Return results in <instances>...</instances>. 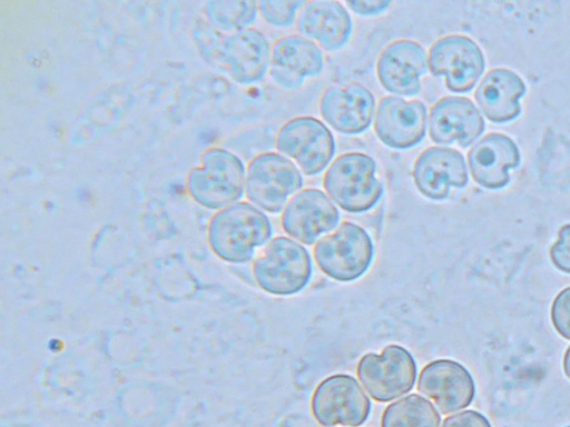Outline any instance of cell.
Wrapping results in <instances>:
<instances>
[{
	"label": "cell",
	"instance_id": "obj_27",
	"mask_svg": "<svg viewBox=\"0 0 570 427\" xmlns=\"http://www.w3.org/2000/svg\"><path fill=\"white\" fill-rule=\"evenodd\" d=\"M390 0H347L345 4L355 13L364 17L380 14L391 6Z\"/></svg>",
	"mask_w": 570,
	"mask_h": 427
},
{
	"label": "cell",
	"instance_id": "obj_22",
	"mask_svg": "<svg viewBox=\"0 0 570 427\" xmlns=\"http://www.w3.org/2000/svg\"><path fill=\"white\" fill-rule=\"evenodd\" d=\"M435 407L417 394H411L389 405L382 414L381 427H439Z\"/></svg>",
	"mask_w": 570,
	"mask_h": 427
},
{
	"label": "cell",
	"instance_id": "obj_20",
	"mask_svg": "<svg viewBox=\"0 0 570 427\" xmlns=\"http://www.w3.org/2000/svg\"><path fill=\"white\" fill-rule=\"evenodd\" d=\"M524 93L525 85L520 76L507 68H495L483 77L474 98L490 121L505 123L520 115L519 100Z\"/></svg>",
	"mask_w": 570,
	"mask_h": 427
},
{
	"label": "cell",
	"instance_id": "obj_23",
	"mask_svg": "<svg viewBox=\"0 0 570 427\" xmlns=\"http://www.w3.org/2000/svg\"><path fill=\"white\" fill-rule=\"evenodd\" d=\"M306 3L302 0H265L258 3L264 19L276 27L292 26L298 10Z\"/></svg>",
	"mask_w": 570,
	"mask_h": 427
},
{
	"label": "cell",
	"instance_id": "obj_8",
	"mask_svg": "<svg viewBox=\"0 0 570 427\" xmlns=\"http://www.w3.org/2000/svg\"><path fill=\"white\" fill-rule=\"evenodd\" d=\"M276 148L294 159L305 175L314 176L331 162L335 140L327 127L316 118L296 117L279 129Z\"/></svg>",
	"mask_w": 570,
	"mask_h": 427
},
{
	"label": "cell",
	"instance_id": "obj_12",
	"mask_svg": "<svg viewBox=\"0 0 570 427\" xmlns=\"http://www.w3.org/2000/svg\"><path fill=\"white\" fill-rule=\"evenodd\" d=\"M417 389L444 415L468 407L475 394L471 374L450 359L429 363L419 376Z\"/></svg>",
	"mask_w": 570,
	"mask_h": 427
},
{
	"label": "cell",
	"instance_id": "obj_6",
	"mask_svg": "<svg viewBox=\"0 0 570 427\" xmlns=\"http://www.w3.org/2000/svg\"><path fill=\"white\" fill-rule=\"evenodd\" d=\"M312 413L322 426H360L371 413V401L350 375L336 374L322 380L311 401Z\"/></svg>",
	"mask_w": 570,
	"mask_h": 427
},
{
	"label": "cell",
	"instance_id": "obj_2",
	"mask_svg": "<svg viewBox=\"0 0 570 427\" xmlns=\"http://www.w3.org/2000/svg\"><path fill=\"white\" fill-rule=\"evenodd\" d=\"M257 285L266 292L288 296L301 291L312 276L307 250L287 237H276L253 264Z\"/></svg>",
	"mask_w": 570,
	"mask_h": 427
},
{
	"label": "cell",
	"instance_id": "obj_17",
	"mask_svg": "<svg viewBox=\"0 0 570 427\" xmlns=\"http://www.w3.org/2000/svg\"><path fill=\"white\" fill-rule=\"evenodd\" d=\"M519 148L508 136L491 132L481 138L468 153L474 181L487 189H501L510 181L509 169L519 166Z\"/></svg>",
	"mask_w": 570,
	"mask_h": 427
},
{
	"label": "cell",
	"instance_id": "obj_5",
	"mask_svg": "<svg viewBox=\"0 0 570 427\" xmlns=\"http://www.w3.org/2000/svg\"><path fill=\"white\" fill-rule=\"evenodd\" d=\"M356 373L368 395L376 401L386 403L413 388L416 363L404 347L389 345L381 354H365Z\"/></svg>",
	"mask_w": 570,
	"mask_h": 427
},
{
	"label": "cell",
	"instance_id": "obj_14",
	"mask_svg": "<svg viewBox=\"0 0 570 427\" xmlns=\"http://www.w3.org/2000/svg\"><path fill=\"white\" fill-rule=\"evenodd\" d=\"M413 180L424 197L446 199L451 187L463 188L469 181L465 160L453 148L430 147L416 158Z\"/></svg>",
	"mask_w": 570,
	"mask_h": 427
},
{
	"label": "cell",
	"instance_id": "obj_3",
	"mask_svg": "<svg viewBox=\"0 0 570 427\" xmlns=\"http://www.w3.org/2000/svg\"><path fill=\"white\" fill-rule=\"evenodd\" d=\"M374 247L370 235L358 225L343 221L334 232L314 247L318 268L337 281L360 278L371 266Z\"/></svg>",
	"mask_w": 570,
	"mask_h": 427
},
{
	"label": "cell",
	"instance_id": "obj_16",
	"mask_svg": "<svg viewBox=\"0 0 570 427\" xmlns=\"http://www.w3.org/2000/svg\"><path fill=\"white\" fill-rule=\"evenodd\" d=\"M484 131V120L475 105L465 97L440 99L431 109L429 133L440 145L456 142L466 148Z\"/></svg>",
	"mask_w": 570,
	"mask_h": 427
},
{
	"label": "cell",
	"instance_id": "obj_4",
	"mask_svg": "<svg viewBox=\"0 0 570 427\" xmlns=\"http://www.w3.org/2000/svg\"><path fill=\"white\" fill-rule=\"evenodd\" d=\"M272 231L269 219L261 210L246 202L236 203L213 221V247L222 258L244 262L271 237Z\"/></svg>",
	"mask_w": 570,
	"mask_h": 427
},
{
	"label": "cell",
	"instance_id": "obj_9",
	"mask_svg": "<svg viewBox=\"0 0 570 427\" xmlns=\"http://www.w3.org/2000/svg\"><path fill=\"white\" fill-rule=\"evenodd\" d=\"M303 186L297 167L279 153L257 156L248 167L247 197L268 212H278Z\"/></svg>",
	"mask_w": 570,
	"mask_h": 427
},
{
	"label": "cell",
	"instance_id": "obj_21",
	"mask_svg": "<svg viewBox=\"0 0 570 427\" xmlns=\"http://www.w3.org/2000/svg\"><path fill=\"white\" fill-rule=\"evenodd\" d=\"M227 59L238 81H258L264 77L271 61L269 43L259 31L244 30L229 38Z\"/></svg>",
	"mask_w": 570,
	"mask_h": 427
},
{
	"label": "cell",
	"instance_id": "obj_13",
	"mask_svg": "<svg viewBox=\"0 0 570 427\" xmlns=\"http://www.w3.org/2000/svg\"><path fill=\"white\" fill-rule=\"evenodd\" d=\"M374 109V96L360 83L330 87L320 100V112L324 120L344 135L365 131L372 123Z\"/></svg>",
	"mask_w": 570,
	"mask_h": 427
},
{
	"label": "cell",
	"instance_id": "obj_25",
	"mask_svg": "<svg viewBox=\"0 0 570 427\" xmlns=\"http://www.w3.org/2000/svg\"><path fill=\"white\" fill-rule=\"evenodd\" d=\"M550 258L559 270L570 274V224L559 230L558 239L550 249Z\"/></svg>",
	"mask_w": 570,
	"mask_h": 427
},
{
	"label": "cell",
	"instance_id": "obj_24",
	"mask_svg": "<svg viewBox=\"0 0 570 427\" xmlns=\"http://www.w3.org/2000/svg\"><path fill=\"white\" fill-rule=\"evenodd\" d=\"M551 320L558 334L570 340V287L558 294L552 302Z\"/></svg>",
	"mask_w": 570,
	"mask_h": 427
},
{
	"label": "cell",
	"instance_id": "obj_18",
	"mask_svg": "<svg viewBox=\"0 0 570 427\" xmlns=\"http://www.w3.org/2000/svg\"><path fill=\"white\" fill-rule=\"evenodd\" d=\"M271 76L283 88L295 89L306 77H314L324 68L322 50L302 36H286L273 44Z\"/></svg>",
	"mask_w": 570,
	"mask_h": 427
},
{
	"label": "cell",
	"instance_id": "obj_26",
	"mask_svg": "<svg viewBox=\"0 0 570 427\" xmlns=\"http://www.w3.org/2000/svg\"><path fill=\"white\" fill-rule=\"evenodd\" d=\"M442 427H491V424L482 414L464 410L446 417Z\"/></svg>",
	"mask_w": 570,
	"mask_h": 427
},
{
	"label": "cell",
	"instance_id": "obj_10",
	"mask_svg": "<svg viewBox=\"0 0 570 427\" xmlns=\"http://www.w3.org/2000/svg\"><path fill=\"white\" fill-rule=\"evenodd\" d=\"M426 117L422 101L387 96L379 102L374 130L384 145L393 149H409L424 138Z\"/></svg>",
	"mask_w": 570,
	"mask_h": 427
},
{
	"label": "cell",
	"instance_id": "obj_28",
	"mask_svg": "<svg viewBox=\"0 0 570 427\" xmlns=\"http://www.w3.org/2000/svg\"><path fill=\"white\" fill-rule=\"evenodd\" d=\"M563 370L568 378H570V347L567 349L563 358Z\"/></svg>",
	"mask_w": 570,
	"mask_h": 427
},
{
	"label": "cell",
	"instance_id": "obj_7",
	"mask_svg": "<svg viewBox=\"0 0 570 427\" xmlns=\"http://www.w3.org/2000/svg\"><path fill=\"white\" fill-rule=\"evenodd\" d=\"M428 66L436 77H444L453 92L470 91L484 71L482 50L463 34H449L436 40L428 53Z\"/></svg>",
	"mask_w": 570,
	"mask_h": 427
},
{
	"label": "cell",
	"instance_id": "obj_11",
	"mask_svg": "<svg viewBox=\"0 0 570 427\" xmlns=\"http://www.w3.org/2000/svg\"><path fill=\"white\" fill-rule=\"evenodd\" d=\"M428 67L423 47L416 41L400 39L389 43L380 53L376 75L389 92L412 97L421 91V77Z\"/></svg>",
	"mask_w": 570,
	"mask_h": 427
},
{
	"label": "cell",
	"instance_id": "obj_1",
	"mask_svg": "<svg viewBox=\"0 0 570 427\" xmlns=\"http://www.w3.org/2000/svg\"><path fill=\"white\" fill-rule=\"evenodd\" d=\"M374 159L362 152L338 156L325 172L323 186L343 210L360 214L381 199L383 186L376 178Z\"/></svg>",
	"mask_w": 570,
	"mask_h": 427
},
{
	"label": "cell",
	"instance_id": "obj_19",
	"mask_svg": "<svg viewBox=\"0 0 570 427\" xmlns=\"http://www.w3.org/2000/svg\"><path fill=\"white\" fill-rule=\"evenodd\" d=\"M297 29L306 38L317 41L323 49L335 51L350 40L353 22L341 2L315 0L302 7Z\"/></svg>",
	"mask_w": 570,
	"mask_h": 427
},
{
	"label": "cell",
	"instance_id": "obj_15",
	"mask_svg": "<svg viewBox=\"0 0 570 427\" xmlns=\"http://www.w3.org/2000/svg\"><path fill=\"white\" fill-rule=\"evenodd\" d=\"M340 214L330 198L318 189L295 195L282 214L283 229L294 239L312 245L322 234L332 230Z\"/></svg>",
	"mask_w": 570,
	"mask_h": 427
}]
</instances>
